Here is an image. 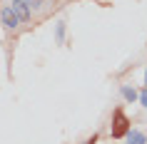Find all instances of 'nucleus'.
<instances>
[{
    "instance_id": "nucleus-1",
    "label": "nucleus",
    "mask_w": 147,
    "mask_h": 144,
    "mask_svg": "<svg viewBox=\"0 0 147 144\" xmlns=\"http://www.w3.org/2000/svg\"><path fill=\"white\" fill-rule=\"evenodd\" d=\"M132 129L130 119H127V114L117 107L115 114H112V129H110V134H112V139H125L127 137V132Z\"/></svg>"
},
{
    "instance_id": "nucleus-2",
    "label": "nucleus",
    "mask_w": 147,
    "mask_h": 144,
    "mask_svg": "<svg viewBox=\"0 0 147 144\" xmlns=\"http://www.w3.org/2000/svg\"><path fill=\"white\" fill-rule=\"evenodd\" d=\"M0 23L5 25V27H8V30H15L18 25L23 23V20H20V17H18V13L15 10H13V5H3V10H0Z\"/></svg>"
},
{
    "instance_id": "nucleus-3",
    "label": "nucleus",
    "mask_w": 147,
    "mask_h": 144,
    "mask_svg": "<svg viewBox=\"0 0 147 144\" xmlns=\"http://www.w3.org/2000/svg\"><path fill=\"white\" fill-rule=\"evenodd\" d=\"M10 5H13V10L18 13V17H20L23 23H28V20L32 17V10L28 8V3H25V0H13Z\"/></svg>"
},
{
    "instance_id": "nucleus-4",
    "label": "nucleus",
    "mask_w": 147,
    "mask_h": 144,
    "mask_svg": "<svg viewBox=\"0 0 147 144\" xmlns=\"http://www.w3.org/2000/svg\"><path fill=\"white\" fill-rule=\"evenodd\" d=\"M125 142L127 144H147V134L140 132V129H130L127 137H125Z\"/></svg>"
},
{
    "instance_id": "nucleus-5",
    "label": "nucleus",
    "mask_w": 147,
    "mask_h": 144,
    "mask_svg": "<svg viewBox=\"0 0 147 144\" xmlns=\"http://www.w3.org/2000/svg\"><path fill=\"white\" fill-rule=\"evenodd\" d=\"M120 94H122V99H127V102H135V99H140V92L135 90V87H130V84H122L120 87Z\"/></svg>"
},
{
    "instance_id": "nucleus-6",
    "label": "nucleus",
    "mask_w": 147,
    "mask_h": 144,
    "mask_svg": "<svg viewBox=\"0 0 147 144\" xmlns=\"http://www.w3.org/2000/svg\"><path fill=\"white\" fill-rule=\"evenodd\" d=\"M55 40H57V42H62V40H65V23H57L55 25Z\"/></svg>"
},
{
    "instance_id": "nucleus-7",
    "label": "nucleus",
    "mask_w": 147,
    "mask_h": 144,
    "mask_svg": "<svg viewBox=\"0 0 147 144\" xmlns=\"http://www.w3.org/2000/svg\"><path fill=\"white\" fill-rule=\"evenodd\" d=\"M25 3H28V8H30V10H40L42 5H45V0H25Z\"/></svg>"
},
{
    "instance_id": "nucleus-8",
    "label": "nucleus",
    "mask_w": 147,
    "mask_h": 144,
    "mask_svg": "<svg viewBox=\"0 0 147 144\" xmlns=\"http://www.w3.org/2000/svg\"><path fill=\"white\" fill-rule=\"evenodd\" d=\"M140 104H142V107L147 109V87H145L142 92H140Z\"/></svg>"
},
{
    "instance_id": "nucleus-9",
    "label": "nucleus",
    "mask_w": 147,
    "mask_h": 144,
    "mask_svg": "<svg viewBox=\"0 0 147 144\" xmlns=\"http://www.w3.org/2000/svg\"><path fill=\"white\" fill-rule=\"evenodd\" d=\"M85 144H97V134H92V137H90V139H87Z\"/></svg>"
},
{
    "instance_id": "nucleus-10",
    "label": "nucleus",
    "mask_w": 147,
    "mask_h": 144,
    "mask_svg": "<svg viewBox=\"0 0 147 144\" xmlns=\"http://www.w3.org/2000/svg\"><path fill=\"white\" fill-rule=\"evenodd\" d=\"M145 87H147V70H145Z\"/></svg>"
}]
</instances>
